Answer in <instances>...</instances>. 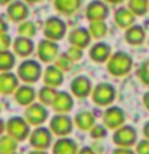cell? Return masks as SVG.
Wrapping results in <instances>:
<instances>
[{
	"label": "cell",
	"mask_w": 149,
	"mask_h": 154,
	"mask_svg": "<svg viewBox=\"0 0 149 154\" xmlns=\"http://www.w3.org/2000/svg\"><path fill=\"white\" fill-rule=\"evenodd\" d=\"M130 69H132V56L123 51L112 55L111 60L108 61V71L115 77H122L125 74H128Z\"/></svg>",
	"instance_id": "cell-1"
},
{
	"label": "cell",
	"mask_w": 149,
	"mask_h": 154,
	"mask_svg": "<svg viewBox=\"0 0 149 154\" xmlns=\"http://www.w3.org/2000/svg\"><path fill=\"white\" fill-rule=\"evenodd\" d=\"M42 67L37 61H24L18 67V77L26 84H34L40 79Z\"/></svg>",
	"instance_id": "cell-2"
},
{
	"label": "cell",
	"mask_w": 149,
	"mask_h": 154,
	"mask_svg": "<svg viewBox=\"0 0 149 154\" xmlns=\"http://www.w3.org/2000/svg\"><path fill=\"white\" fill-rule=\"evenodd\" d=\"M7 132L16 141H21L29 135V124L21 117H11L7 122Z\"/></svg>",
	"instance_id": "cell-3"
},
{
	"label": "cell",
	"mask_w": 149,
	"mask_h": 154,
	"mask_svg": "<svg viewBox=\"0 0 149 154\" xmlns=\"http://www.w3.org/2000/svg\"><path fill=\"white\" fill-rule=\"evenodd\" d=\"M91 98H93V101L98 106H108V104L112 103L114 98H115V90H114V87L109 85V84H99V85L95 87Z\"/></svg>",
	"instance_id": "cell-4"
},
{
	"label": "cell",
	"mask_w": 149,
	"mask_h": 154,
	"mask_svg": "<svg viewBox=\"0 0 149 154\" xmlns=\"http://www.w3.org/2000/svg\"><path fill=\"white\" fill-rule=\"evenodd\" d=\"M66 34V24L59 18H50L45 23V37L48 40H59Z\"/></svg>",
	"instance_id": "cell-5"
},
{
	"label": "cell",
	"mask_w": 149,
	"mask_h": 154,
	"mask_svg": "<svg viewBox=\"0 0 149 154\" xmlns=\"http://www.w3.org/2000/svg\"><path fill=\"white\" fill-rule=\"evenodd\" d=\"M136 141V132L132 127H120L114 133V143L120 148H128Z\"/></svg>",
	"instance_id": "cell-6"
},
{
	"label": "cell",
	"mask_w": 149,
	"mask_h": 154,
	"mask_svg": "<svg viewBox=\"0 0 149 154\" xmlns=\"http://www.w3.org/2000/svg\"><path fill=\"white\" fill-rule=\"evenodd\" d=\"M24 116H26L27 124H31V125H40V124H43V122L47 120L48 112H47V109L43 108L42 104L34 103V104H31V106L26 109Z\"/></svg>",
	"instance_id": "cell-7"
},
{
	"label": "cell",
	"mask_w": 149,
	"mask_h": 154,
	"mask_svg": "<svg viewBox=\"0 0 149 154\" xmlns=\"http://www.w3.org/2000/svg\"><path fill=\"white\" fill-rule=\"evenodd\" d=\"M37 53H38V58L43 61V63H51L56 60V55H58V45L53 40H42L37 47Z\"/></svg>",
	"instance_id": "cell-8"
},
{
	"label": "cell",
	"mask_w": 149,
	"mask_h": 154,
	"mask_svg": "<svg viewBox=\"0 0 149 154\" xmlns=\"http://www.w3.org/2000/svg\"><path fill=\"white\" fill-rule=\"evenodd\" d=\"M50 128L53 133L59 135V137H64V135L72 132V122L67 116H55L50 122Z\"/></svg>",
	"instance_id": "cell-9"
},
{
	"label": "cell",
	"mask_w": 149,
	"mask_h": 154,
	"mask_svg": "<svg viewBox=\"0 0 149 154\" xmlns=\"http://www.w3.org/2000/svg\"><path fill=\"white\" fill-rule=\"evenodd\" d=\"M31 144L34 148H37V149H47L48 146L51 144V135L50 132H48L47 128H35L34 130V133L31 135Z\"/></svg>",
	"instance_id": "cell-10"
},
{
	"label": "cell",
	"mask_w": 149,
	"mask_h": 154,
	"mask_svg": "<svg viewBox=\"0 0 149 154\" xmlns=\"http://www.w3.org/2000/svg\"><path fill=\"white\" fill-rule=\"evenodd\" d=\"M103 120H104V125L108 128H119L125 120L123 111L119 108H109L103 114Z\"/></svg>",
	"instance_id": "cell-11"
},
{
	"label": "cell",
	"mask_w": 149,
	"mask_h": 154,
	"mask_svg": "<svg viewBox=\"0 0 149 154\" xmlns=\"http://www.w3.org/2000/svg\"><path fill=\"white\" fill-rule=\"evenodd\" d=\"M108 7L99 2V0H95V2H91L88 7H87V18L90 19L91 23L93 21H103V19H106V16H108Z\"/></svg>",
	"instance_id": "cell-12"
},
{
	"label": "cell",
	"mask_w": 149,
	"mask_h": 154,
	"mask_svg": "<svg viewBox=\"0 0 149 154\" xmlns=\"http://www.w3.org/2000/svg\"><path fill=\"white\" fill-rule=\"evenodd\" d=\"M71 90H72V93L75 96H79V98H87L91 91V82H90V79H87V77H77V79L72 80Z\"/></svg>",
	"instance_id": "cell-13"
},
{
	"label": "cell",
	"mask_w": 149,
	"mask_h": 154,
	"mask_svg": "<svg viewBox=\"0 0 149 154\" xmlns=\"http://www.w3.org/2000/svg\"><path fill=\"white\" fill-rule=\"evenodd\" d=\"M74 106V101H72V96L66 91H59L56 95L55 101H53V108H55L56 112L59 114H64V112H69Z\"/></svg>",
	"instance_id": "cell-14"
},
{
	"label": "cell",
	"mask_w": 149,
	"mask_h": 154,
	"mask_svg": "<svg viewBox=\"0 0 149 154\" xmlns=\"http://www.w3.org/2000/svg\"><path fill=\"white\" fill-rule=\"evenodd\" d=\"M7 13H8V18L11 19V21H14V23L24 21V19L27 18V14H29L27 7L23 2H13L8 7V11Z\"/></svg>",
	"instance_id": "cell-15"
},
{
	"label": "cell",
	"mask_w": 149,
	"mask_h": 154,
	"mask_svg": "<svg viewBox=\"0 0 149 154\" xmlns=\"http://www.w3.org/2000/svg\"><path fill=\"white\" fill-rule=\"evenodd\" d=\"M90 31H87V29H75V31L71 32L69 35V42L72 43V47H79V48H85L87 45L90 43Z\"/></svg>",
	"instance_id": "cell-16"
},
{
	"label": "cell",
	"mask_w": 149,
	"mask_h": 154,
	"mask_svg": "<svg viewBox=\"0 0 149 154\" xmlns=\"http://www.w3.org/2000/svg\"><path fill=\"white\" fill-rule=\"evenodd\" d=\"M43 82L48 85V87H59L62 84V72L58 69L56 66H50L47 67L45 72H43Z\"/></svg>",
	"instance_id": "cell-17"
},
{
	"label": "cell",
	"mask_w": 149,
	"mask_h": 154,
	"mask_svg": "<svg viewBox=\"0 0 149 154\" xmlns=\"http://www.w3.org/2000/svg\"><path fill=\"white\" fill-rule=\"evenodd\" d=\"M18 88V77L10 74V72H3L0 75V91L3 95H10Z\"/></svg>",
	"instance_id": "cell-18"
},
{
	"label": "cell",
	"mask_w": 149,
	"mask_h": 154,
	"mask_svg": "<svg viewBox=\"0 0 149 154\" xmlns=\"http://www.w3.org/2000/svg\"><path fill=\"white\" fill-rule=\"evenodd\" d=\"M34 98H35V91H34L32 87H19L16 90V93H14V100H16V103L23 104V106H27V104H32Z\"/></svg>",
	"instance_id": "cell-19"
},
{
	"label": "cell",
	"mask_w": 149,
	"mask_h": 154,
	"mask_svg": "<svg viewBox=\"0 0 149 154\" xmlns=\"http://www.w3.org/2000/svg\"><path fill=\"white\" fill-rule=\"evenodd\" d=\"M111 55V48L106 43H96L90 50V58L96 63H104Z\"/></svg>",
	"instance_id": "cell-20"
},
{
	"label": "cell",
	"mask_w": 149,
	"mask_h": 154,
	"mask_svg": "<svg viewBox=\"0 0 149 154\" xmlns=\"http://www.w3.org/2000/svg\"><path fill=\"white\" fill-rule=\"evenodd\" d=\"M80 3L82 0H55V8L62 14H74Z\"/></svg>",
	"instance_id": "cell-21"
},
{
	"label": "cell",
	"mask_w": 149,
	"mask_h": 154,
	"mask_svg": "<svg viewBox=\"0 0 149 154\" xmlns=\"http://www.w3.org/2000/svg\"><path fill=\"white\" fill-rule=\"evenodd\" d=\"M115 23H117L119 27H123V29L132 27L135 23V14L127 8H120L115 11Z\"/></svg>",
	"instance_id": "cell-22"
},
{
	"label": "cell",
	"mask_w": 149,
	"mask_h": 154,
	"mask_svg": "<svg viewBox=\"0 0 149 154\" xmlns=\"http://www.w3.org/2000/svg\"><path fill=\"white\" fill-rule=\"evenodd\" d=\"M53 154H77V144L72 140L62 138L53 146Z\"/></svg>",
	"instance_id": "cell-23"
},
{
	"label": "cell",
	"mask_w": 149,
	"mask_h": 154,
	"mask_svg": "<svg viewBox=\"0 0 149 154\" xmlns=\"http://www.w3.org/2000/svg\"><path fill=\"white\" fill-rule=\"evenodd\" d=\"M13 47H14V51H16V55L19 56H27V55H31L32 50H34V43L31 38H26V37H19L14 40L13 43Z\"/></svg>",
	"instance_id": "cell-24"
},
{
	"label": "cell",
	"mask_w": 149,
	"mask_h": 154,
	"mask_svg": "<svg viewBox=\"0 0 149 154\" xmlns=\"http://www.w3.org/2000/svg\"><path fill=\"white\" fill-rule=\"evenodd\" d=\"M125 38H127V42L130 45H139V43H143L144 40V31L141 26H132L127 29V32H125Z\"/></svg>",
	"instance_id": "cell-25"
},
{
	"label": "cell",
	"mask_w": 149,
	"mask_h": 154,
	"mask_svg": "<svg viewBox=\"0 0 149 154\" xmlns=\"http://www.w3.org/2000/svg\"><path fill=\"white\" fill-rule=\"evenodd\" d=\"M75 124L80 130H90V128H93L95 117L91 112H87V111L85 112H79L75 116Z\"/></svg>",
	"instance_id": "cell-26"
},
{
	"label": "cell",
	"mask_w": 149,
	"mask_h": 154,
	"mask_svg": "<svg viewBox=\"0 0 149 154\" xmlns=\"http://www.w3.org/2000/svg\"><path fill=\"white\" fill-rule=\"evenodd\" d=\"M16 140L11 137H2L0 138V154H13L16 151Z\"/></svg>",
	"instance_id": "cell-27"
},
{
	"label": "cell",
	"mask_w": 149,
	"mask_h": 154,
	"mask_svg": "<svg viewBox=\"0 0 149 154\" xmlns=\"http://www.w3.org/2000/svg\"><path fill=\"white\" fill-rule=\"evenodd\" d=\"M13 66H14V55L7 50H2L0 51V71L8 72Z\"/></svg>",
	"instance_id": "cell-28"
},
{
	"label": "cell",
	"mask_w": 149,
	"mask_h": 154,
	"mask_svg": "<svg viewBox=\"0 0 149 154\" xmlns=\"http://www.w3.org/2000/svg\"><path fill=\"white\" fill-rule=\"evenodd\" d=\"M90 35L95 38H103L106 34H108V26L103 21H93L90 23Z\"/></svg>",
	"instance_id": "cell-29"
},
{
	"label": "cell",
	"mask_w": 149,
	"mask_h": 154,
	"mask_svg": "<svg viewBox=\"0 0 149 154\" xmlns=\"http://www.w3.org/2000/svg\"><path fill=\"white\" fill-rule=\"evenodd\" d=\"M149 0H128V8L133 14H144L147 10Z\"/></svg>",
	"instance_id": "cell-30"
},
{
	"label": "cell",
	"mask_w": 149,
	"mask_h": 154,
	"mask_svg": "<svg viewBox=\"0 0 149 154\" xmlns=\"http://www.w3.org/2000/svg\"><path fill=\"white\" fill-rule=\"evenodd\" d=\"M56 90L53 88V87H43V88L40 90V93H38V98H40V101L43 104H53V101H55L56 98Z\"/></svg>",
	"instance_id": "cell-31"
},
{
	"label": "cell",
	"mask_w": 149,
	"mask_h": 154,
	"mask_svg": "<svg viewBox=\"0 0 149 154\" xmlns=\"http://www.w3.org/2000/svg\"><path fill=\"white\" fill-rule=\"evenodd\" d=\"M18 32L21 37H26V38H31L35 35L37 29H35V24L34 23H23L21 26L18 27Z\"/></svg>",
	"instance_id": "cell-32"
},
{
	"label": "cell",
	"mask_w": 149,
	"mask_h": 154,
	"mask_svg": "<svg viewBox=\"0 0 149 154\" xmlns=\"http://www.w3.org/2000/svg\"><path fill=\"white\" fill-rule=\"evenodd\" d=\"M55 66L61 72H66V71L72 69V61L69 60V56H67V55H61V56H58L55 60Z\"/></svg>",
	"instance_id": "cell-33"
},
{
	"label": "cell",
	"mask_w": 149,
	"mask_h": 154,
	"mask_svg": "<svg viewBox=\"0 0 149 154\" xmlns=\"http://www.w3.org/2000/svg\"><path fill=\"white\" fill-rule=\"evenodd\" d=\"M138 77L144 85H149V61L143 63V66L138 69Z\"/></svg>",
	"instance_id": "cell-34"
},
{
	"label": "cell",
	"mask_w": 149,
	"mask_h": 154,
	"mask_svg": "<svg viewBox=\"0 0 149 154\" xmlns=\"http://www.w3.org/2000/svg\"><path fill=\"white\" fill-rule=\"evenodd\" d=\"M66 55L69 56L71 61H79L82 58V55H84V51H82V48H79V47H71Z\"/></svg>",
	"instance_id": "cell-35"
},
{
	"label": "cell",
	"mask_w": 149,
	"mask_h": 154,
	"mask_svg": "<svg viewBox=\"0 0 149 154\" xmlns=\"http://www.w3.org/2000/svg\"><path fill=\"white\" fill-rule=\"evenodd\" d=\"M91 137L95 140L96 138H104L106 137V128L101 127V125H95V127L91 128Z\"/></svg>",
	"instance_id": "cell-36"
},
{
	"label": "cell",
	"mask_w": 149,
	"mask_h": 154,
	"mask_svg": "<svg viewBox=\"0 0 149 154\" xmlns=\"http://www.w3.org/2000/svg\"><path fill=\"white\" fill-rule=\"evenodd\" d=\"M136 154H149V140L146 141H139L136 144Z\"/></svg>",
	"instance_id": "cell-37"
},
{
	"label": "cell",
	"mask_w": 149,
	"mask_h": 154,
	"mask_svg": "<svg viewBox=\"0 0 149 154\" xmlns=\"http://www.w3.org/2000/svg\"><path fill=\"white\" fill-rule=\"evenodd\" d=\"M10 45H11V40H10V37L5 35V34H2V35H0V51H2V50H7Z\"/></svg>",
	"instance_id": "cell-38"
},
{
	"label": "cell",
	"mask_w": 149,
	"mask_h": 154,
	"mask_svg": "<svg viewBox=\"0 0 149 154\" xmlns=\"http://www.w3.org/2000/svg\"><path fill=\"white\" fill-rule=\"evenodd\" d=\"M112 154H133V151H130L127 148H120V149H115Z\"/></svg>",
	"instance_id": "cell-39"
},
{
	"label": "cell",
	"mask_w": 149,
	"mask_h": 154,
	"mask_svg": "<svg viewBox=\"0 0 149 154\" xmlns=\"http://www.w3.org/2000/svg\"><path fill=\"white\" fill-rule=\"evenodd\" d=\"M7 29H8V26H7V23H5L3 19L0 18V35H2V34H5V32H7Z\"/></svg>",
	"instance_id": "cell-40"
},
{
	"label": "cell",
	"mask_w": 149,
	"mask_h": 154,
	"mask_svg": "<svg viewBox=\"0 0 149 154\" xmlns=\"http://www.w3.org/2000/svg\"><path fill=\"white\" fill-rule=\"evenodd\" d=\"M79 154H96V151H93V149H90V148H84Z\"/></svg>",
	"instance_id": "cell-41"
},
{
	"label": "cell",
	"mask_w": 149,
	"mask_h": 154,
	"mask_svg": "<svg viewBox=\"0 0 149 154\" xmlns=\"http://www.w3.org/2000/svg\"><path fill=\"white\" fill-rule=\"evenodd\" d=\"M143 132H144V137H146L147 140H149V122L144 125V128H143Z\"/></svg>",
	"instance_id": "cell-42"
},
{
	"label": "cell",
	"mask_w": 149,
	"mask_h": 154,
	"mask_svg": "<svg viewBox=\"0 0 149 154\" xmlns=\"http://www.w3.org/2000/svg\"><path fill=\"white\" fill-rule=\"evenodd\" d=\"M143 101H144V106H146V108L149 109V93H146V95H144Z\"/></svg>",
	"instance_id": "cell-43"
},
{
	"label": "cell",
	"mask_w": 149,
	"mask_h": 154,
	"mask_svg": "<svg viewBox=\"0 0 149 154\" xmlns=\"http://www.w3.org/2000/svg\"><path fill=\"white\" fill-rule=\"evenodd\" d=\"M29 154H47V152L42 151V149H38V151H32V152H29Z\"/></svg>",
	"instance_id": "cell-44"
},
{
	"label": "cell",
	"mask_w": 149,
	"mask_h": 154,
	"mask_svg": "<svg viewBox=\"0 0 149 154\" xmlns=\"http://www.w3.org/2000/svg\"><path fill=\"white\" fill-rule=\"evenodd\" d=\"M3 130H5V125H3V122H2V120H0V135H2V132H3Z\"/></svg>",
	"instance_id": "cell-45"
},
{
	"label": "cell",
	"mask_w": 149,
	"mask_h": 154,
	"mask_svg": "<svg viewBox=\"0 0 149 154\" xmlns=\"http://www.w3.org/2000/svg\"><path fill=\"white\" fill-rule=\"evenodd\" d=\"M11 0H0V5H5V3H10Z\"/></svg>",
	"instance_id": "cell-46"
},
{
	"label": "cell",
	"mask_w": 149,
	"mask_h": 154,
	"mask_svg": "<svg viewBox=\"0 0 149 154\" xmlns=\"http://www.w3.org/2000/svg\"><path fill=\"white\" fill-rule=\"evenodd\" d=\"M27 3H37V2H40V0H26Z\"/></svg>",
	"instance_id": "cell-47"
},
{
	"label": "cell",
	"mask_w": 149,
	"mask_h": 154,
	"mask_svg": "<svg viewBox=\"0 0 149 154\" xmlns=\"http://www.w3.org/2000/svg\"><path fill=\"white\" fill-rule=\"evenodd\" d=\"M109 3H119V2H122V0H108Z\"/></svg>",
	"instance_id": "cell-48"
},
{
	"label": "cell",
	"mask_w": 149,
	"mask_h": 154,
	"mask_svg": "<svg viewBox=\"0 0 149 154\" xmlns=\"http://www.w3.org/2000/svg\"><path fill=\"white\" fill-rule=\"evenodd\" d=\"M13 154H14V152H13Z\"/></svg>",
	"instance_id": "cell-49"
}]
</instances>
